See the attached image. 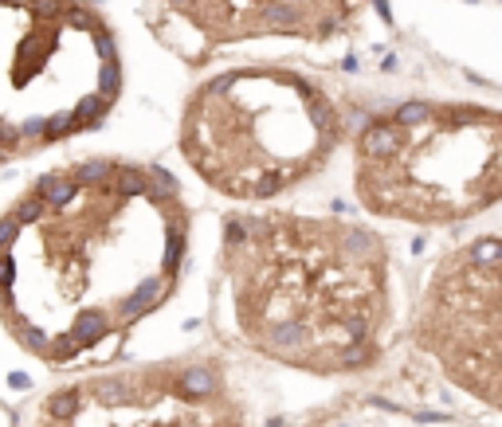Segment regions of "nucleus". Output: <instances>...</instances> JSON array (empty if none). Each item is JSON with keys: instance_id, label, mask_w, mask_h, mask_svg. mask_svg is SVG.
I'll return each instance as SVG.
<instances>
[{"instance_id": "nucleus-1", "label": "nucleus", "mask_w": 502, "mask_h": 427, "mask_svg": "<svg viewBox=\"0 0 502 427\" xmlns=\"http://www.w3.org/2000/svg\"><path fill=\"white\" fill-rule=\"evenodd\" d=\"M193 228L157 161L90 153L39 172L0 212V326L44 365L118 349L177 298Z\"/></svg>"}, {"instance_id": "nucleus-8", "label": "nucleus", "mask_w": 502, "mask_h": 427, "mask_svg": "<svg viewBox=\"0 0 502 427\" xmlns=\"http://www.w3.org/2000/svg\"><path fill=\"white\" fill-rule=\"evenodd\" d=\"M169 8L212 48L263 36L334 39L349 20V0H169Z\"/></svg>"}, {"instance_id": "nucleus-5", "label": "nucleus", "mask_w": 502, "mask_h": 427, "mask_svg": "<svg viewBox=\"0 0 502 427\" xmlns=\"http://www.w3.org/2000/svg\"><path fill=\"white\" fill-rule=\"evenodd\" d=\"M122 98L114 28L86 0H0V169L67 146Z\"/></svg>"}, {"instance_id": "nucleus-6", "label": "nucleus", "mask_w": 502, "mask_h": 427, "mask_svg": "<svg viewBox=\"0 0 502 427\" xmlns=\"http://www.w3.org/2000/svg\"><path fill=\"white\" fill-rule=\"evenodd\" d=\"M408 310V337L440 377L502 408V220L432 259Z\"/></svg>"}, {"instance_id": "nucleus-3", "label": "nucleus", "mask_w": 502, "mask_h": 427, "mask_svg": "<svg viewBox=\"0 0 502 427\" xmlns=\"http://www.w3.org/2000/svg\"><path fill=\"white\" fill-rule=\"evenodd\" d=\"M349 146L342 102L298 67L251 63L189 90L177 153L212 196L275 208L322 181Z\"/></svg>"}, {"instance_id": "nucleus-2", "label": "nucleus", "mask_w": 502, "mask_h": 427, "mask_svg": "<svg viewBox=\"0 0 502 427\" xmlns=\"http://www.w3.org/2000/svg\"><path fill=\"white\" fill-rule=\"evenodd\" d=\"M212 286L224 337L307 377L369 373L400 326L396 263L365 216L240 208L216 239Z\"/></svg>"}, {"instance_id": "nucleus-7", "label": "nucleus", "mask_w": 502, "mask_h": 427, "mask_svg": "<svg viewBox=\"0 0 502 427\" xmlns=\"http://www.w3.org/2000/svg\"><path fill=\"white\" fill-rule=\"evenodd\" d=\"M247 408L232 388L224 353L102 368L59 384L39 400L36 427H244Z\"/></svg>"}, {"instance_id": "nucleus-4", "label": "nucleus", "mask_w": 502, "mask_h": 427, "mask_svg": "<svg viewBox=\"0 0 502 427\" xmlns=\"http://www.w3.org/2000/svg\"><path fill=\"white\" fill-rule=\"evenodd\" d=\"M349 196L369 224L459 232L502 212V106L408 98L349 134Z\"/></svg>"}]
</instances>
